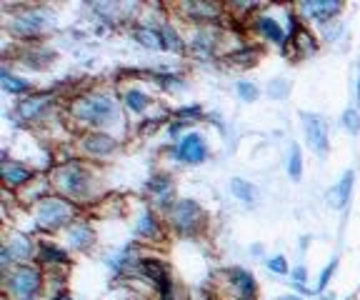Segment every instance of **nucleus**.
<instances>
[{"instance_id":"18","label":"nucleus","mask_w":360,"mask_h":300,"mask_svg":"<svg viewBox=\"0 0 360 300\" xmlns=\"http://www.w3.org/2000/svg\"><path fill=\"white\" fill-rule=\"evenodd\" d=\"M43 28H45V20H40V11L18 18V30H20V33H38V30H43Z\"/></svg>"},{"instance_id":"2","label":"nucleus","mask_w":360,"mask_h":300,"mask_svg":"<svg viewBox=\"0 0 360 300\" xmlns=\"http://www.w3.org/2000/svg\"><path fill=\"white\" fill-rule=\"evenodd\" d=\"M8 288L15 293L18 300H33L35 293L40 290V273L28 266L15 268L11 280H8Z\"/></svg>"},{"instance_id":"23","label":"nucleus","mask_w":360,"mask_h":300,"mask_svg":"<svg viewBox=\"0 0 360 300\" xmlns=\"http://www.w3.org/2000/svg\"><path fill=\"white\" fill-rule=\"evenodd\" d=\"M40 261H45V263H63V261H68V255L63 253L58 245H40Z\"/></svg>"},{"instance_id":"3","label":"nucleus","mask_w":360,"mask_h":300,"mask_svg":"<svg viewBox=\"0 0 360 300\" xmlns=\"http://www.w3.org/2000/svg\"><path fill=\"white\" fill-rule=\"evenodd\" d=\"M70 216H73V205L68 203V200L45 198V200H40V205H38V223L45 228L63 226V223L70 221Z\"/></svg>"},{"instance_id":"24","label":"nucleus","mask_w":360,"mask_h":300,"mask_svg":"<svg viewBox=\"0 0 360 300\" xmlns=\"http://www.w3.org/2000/svg\"><path fill=\"white\" fill-rule=\"evenodd\" d=\"M340 123H343L345 131L353 133V136H355V133L360 131V115H358V110H355V108H348V110L343 113V120H340Z\"/></svg>"},{"instance_id":"31","label":"nucleus","mask_w":360,"mask_h":300,"mask_svg":"<svg viewBox=\"0 0 360 300\" xmlns=\"http://www.w3.org/2000/svg\"><path fill=\"white\" fill-rule=\"evenodd\" d=\"M281 300H298V298H292V295H285V298H281Z\"/></svg>"},{"instance_id":"9","label":"nucleus","mask_w":360,"mask_h":300,"mask_svg":"<svg viewBox=\"0 0 360 300\" xmlns=\"http://www.w3.org/2000/svg\"><path fill=\"white\" fill-rule=\"evenodd\" d=\"M353 170H348L343 176V181L338 183L335 188H333V193H330V205L333 208H345L348 205V200H350V193H353Z\"/></svg>"},{"instance_id":"29","label":"nucleus","mask_w":360,"mask_h":300,"mask_svg":"<svg viewBox=\"0 0 360 300\" xmlns=\"http://www.w3.org/2000/svg\"><path fill=\"white\" fill-rule=\"evenodd\" d=\"M53 300H70L68 295H58V298H53Z\"/></svg>"},{"instance_id":"4","label":"nucleus","mask_w":360,"mask_h":300,"mask_svg":"<svg viewBox=\"0 0 360 300\" xmlns=\"http://www.w3.org/2000/svg\"><path fill=\"white\" fill-rule=\"evenodd\" d=\"M303 128H305V138H308L310 148H313L318 155H326L330 143H328V125L321 115L315 113H303Z\"/></svg>"},{"instance_id":"13","label":"nucleus","mask_w":360,"mask_h":300,"mask_svg":"<svg viewBox=\"0 0 360 300\" xmlns=\"http://www.w3.org/2000/svg\"><path fill=\"white\" fill-rule=\"evenodd\" d=\"M231 278H233V285L240 290V300H250V298H253V295H255V280H253V275H250V273L233 270Z\"/></svg>"},{"instance_id":"22","label":"nucleus","mask_w":360,"mask_h":300,"mask_svg":"<svg viewBox=\"0 0 360 300\" xmlns=\"http://www.w3.org/2000/svg\"><path fill=\"white\" fill-rule=\"evenodd\" d=\"M3 88H6L8 93H15V96H20V93H25L30 88L25 80L15 78V75H11L8 70H3Z\"/></svg>"},{"instance_id":"7","label":"nucleus","mask_w":360,"mask_h":300,"mask_svg":"<svg viewBox=\"0 0 360 300\" xmlns=\"http://www.w3.org/2000/svg\"><path fill=\"white\" fill-rule=\"evenodd\" d=\"M58 185L68 193V195H73V198H80L85 195V185H88V173H85L80 165H68V168L60 170V181Z\"/></svg>"},{"instance_id":"26","label":"nucleus","mask_w":360,"mask_h":300,"mask_svg":"<svg viewBox=\"0 0 360 300\" xmlns=\"http://www.w3.org/2000/svg\"><path fill=\"white\" fill-rule=\"evenodd\" d=\"M335 268H338V261H330V266L321 273V280H318V288H315V293H321V290L328 288V283H330V278H333V273H335Z\"/></svg>"},{"instance_id":"27","label":"nucleus","mask_w":360,"mask_h":300,"mask_svg":"<svg viewBox=\"0 0 360 300\" xmlns=\"http://www.w3.org/2000/svg\"><path fill=\"white\" fill-rule=\"evenodd\" d=\"M268 268L273 273H281V275H283V273H288V263H285V258H283V255H276V258H270Z\"/></svg>"},{"instance_id":"6","label":"nucleus","mask_w":360,"mask_h":300,"mask_svg":"<svg viewBox=\"0 0 360 300\" xmlns=\"http://www.w3.org/2000/svg\"><path fill=\"white\" fill-rule=\"evenodd\" d=\"M175 158L186 160V163H202L208 158V148H205L202 136L188 133L186 138H180V143L175 145Z\"/></svg>"},{"instance_id":"16","label":"nucleus","mask_w":360,"mask_h":300,"mask_svg":"<svg viewBox=\"0 0 360 300\" xmlns=\"http://www.w3.org/2000/svg\"><path fill=\"white\" fill-rule=\"evenodd\" d=\"M231 190L236 193V198H240L243 203H248V205H253L255 203V195H258V190H255L253 183L240 181V178H236V181L231 183Z\"/></svg>"},{"instance_id":"28","label":"nucleus","mask_w":360,"mask_h":300,"mask_svg":"<svg viewBox=\"0 0 360 300\" xmlns=\"http://www.w3.org/2000/svg\"><path fill=\"white\" fill-rule=\"evenodd\" d=\"M292 278H295V285H303V283H305V278H308V273H305V268H295Z\"/></svg>"},{"instance_id":"14","label":"nucleus","mask_w":360,"mask_h":300,"mask_svg":"<svg viewBox=\"0 0 360 300\" xmlns=\"http://www.w3.org/2000/svg\"><path fill=\"white\" fill-rule=\"evenodd\" d=\"M3 178H6L8 185H22V183L30 181V170L22 168L20 163H6L3 165Z\"/></svg>"},{"instance_id":"11","label":"nucleus","mask_w":360,"mask_h":300,"mask_svg":"<svg viewBox=\"0 0 360 300\" xmlns=\"http://www.w3.org/2000/svg\"><path fill=\"white\" fill-rule=\"evenodd\" d=\"M303 11L308 13V15H313V20H330L335 13L343 11V6H338V3H305Z\"/></svg>"},{"instance_id":"15","label":"nucleus","mask_w":360,"mask_h":300,"mask_svg":"<svg viewBox=\"0 0 360 300\" xmlns=\"http://www.w3.org/2000/svg\"><path fill=\"white\" fill-rule=\"evenodd\" d=\"M83 145H85V150H88V153L105 155V153H110L112 148H115V143H112V138H108V136H88Z\"/></svg>"},{"instance_id":"8","label":"nucleus","mask_w":360,"mask_h":300,"mask_svg":"<svg viewBox=\"0 0 360 300\" xmlns=\"http://www.w3.org/2000/svg\"><path fill=\"white\" fill-rule=\"evenodd\" d=\"M255 30H258V33L263 35L265 40L276 43V46H283V43H285V33H283V28L276 23V20H273V18H268V15H258V18H255Z\"/></svg>"},{"instance_id":"25","label":"nucleus","mask_w":360,"mask_h":300,"mask_svg":"<svg viewBox=\"0 0 360 300\" xmlns=\"http://www.w3.org/2000/svg\"><path fill=\"white\" fill-rule=\"evenodd\" d=\"M238 93H240L243 100H255V98H258V88H255L253 83H248V80L238 83Z\"/></svg>"},{"instance_id":"17","label":"nucleus","mask_w":360,"mask_h":300,"mask_svg":"<svg viewBox=\"0 0 360 300\" xmlns=\"http://www.w3.org/2000/svg\"><path fill=\"white\" fill-rule=\"evenodd\" d=\"M123 98H125V105H128V108L133 110V113H143V110H146L148 105H150V98H148L143 91H138V88L128 91Z\"/></svg>"},{"instance_id":"1","label":"nucleus","mask_w":360,"mask_h":300,"mask_svg":"<svg viewBox=\"0 0 360 300\" xmlns=\"http://www.w3.org/2000/svg\"><path fill=\"white\" fill-rule=\"evenodd\" d=\"M73 113L78 120L90 125H110L112 120L118 118V108L115 100H110L108 96H88L80 98L73 105Z\"/></svg>"},{"instance_id":"30","label":"nucleus","mask_w":360,"mask_h":300,"mask_svg":"<svg viewBox=\"0 0 360 300\" xmlns=\"http://www.w3.org/2000/svg\"><path fill=\"white\" fill-rule=\"evenodd\" d=\"M358 103H360V73H358Z\"/></svg>"},{"instance_id":"10","label":"nucleus","mask_w":360,"mask_h":300,"mask_svg":"<svg viewBox=\"0 0 360 300\" xmlns=\"http://www.w3.org/2000/svg\"><path fill=\"white\" fill-rule=\"evenodd\" d=\"M48 98H30V100H22L18 105V115L22 118V123H28V120H35L45 108H48Z\"/></svg>"},{"instance_id":"20","label":"nucleus","mask_w":360,"mask_h":300,"mask_svg":"<svg viewBox=\"0 0 360 300\" xmlns=\"http://www.w3.org/2000/svg\"><path fill=\"white\" fill-rule=\"evenodd\" d=\"M158 230H160V223H158L155 218L150 216V213H146V216L141 218V223H138V228H135V233H138L141 238H150V235H158Z\"/></svg>"},{"instance_id":"19","label":"nucleus","mask_w":360,"mask_h":300,"mask_svg":"<svg viewBox=\"0 0 360 300\" xmlns=\"http://www.w3.org/2000/svg\"><path fill=\"white\" fill-rule=\"evenodd\" d=\"M83 238H88L90 243H93V230H90L85 223H75V226L70 228V243H73L75 248H88V243H85Z\"/></svg>"},{"instance_id":"21","label":"nucleus","mask_w":360,"mask_h":300,"mask_svg":"<svg viewBox=\"0 0 360 300\" xmlns=\"http://www.w3.org/2000/svg\"><path fill=\"white\" fill-rule=\"evenodd\" d=\"M288 173H290L292 181H300L303 176V158H300V148L292 145L290 148V160H288Z\"/></svg>"},{"instance_id":"5","label":"nucleus","mask_w":360,"mask_h":300,"mask_svg":"<svg viewBox=\"0 0 360 300\" xmlns=\"http://www.w3.org/2000/svg\"><path fill=\"white\" fill-rule=\"evenodd\" d=\"M200 221H202V210H200V205L193 203V200H178V203L173 205V223L180 233L195 230V228L200 226Z\"/></svg>"},{"instance_id":"12","label":"nucleus","mask_w":360,"mask_h":300,"mask_svg":"<svg viewBox=\"0 0 360 300\" xmlns=\"http://www.w3.org/2000/svg\"><path fill=\"white\" fill-rule=\"evenodd\" d=\"M135 40L141 43V46L150 48V51H160V48H168L165 46V38L160 30L155 28H138L135 30Z\"/></svg>"}]
</instances>
